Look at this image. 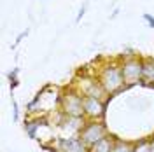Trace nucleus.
I'll return each instance as SVG.
<instances>
[{
	"mask_svg": "<svg viewBox=\"0 0 154 152\" xmlns=\"http://www.w3.org/2000/svg\"><path fill=\"white\" fill-rule=\"evenodd\" d=\"M95 75L109 96H112L116 93L126 89L125 79H123V72H121V61L119 59L107 61L105 65H102V67L98 68V72H96Z\"/></svg>",
	"mask_w": 154,
	"mask_h": 152,
	"instance_id": "obj_1",
	"label": "nucleus"
},
{
	"mask_svg": "<svg viewBox=\"0 0 154 152\" xmlns=\"http://www.w3.org/2000/svg\"><path fill=\"white\" fill-rule=\"evenodd\" d=\"M84 96L77 91L74 86L61 89V102H60V110L65 115L70 117H84Z\"/></svg>",
	"mask_w": 154,
	"mask_h": 152,
	"instance_id": "obj_2",
	"label": "nucleus"
},
{
	"mask_svg": "<svg viewBox=\"0 0 154 152\" xmlns=\"http://www.w3.org/2000/svg\"><path fill=\"white\" fill-rule=\"evenodd\" d=\"M121 61V72H123V79H125L126 87L142 84V58L130 54Z\"/></svg>",
	"mask_w": 154,
	"mask_h": 152,
	"instance_id": "obj_3",
	"label": "nucleus"
},
{
	"mask_svg": "<svg viewBox=\"0 0 154 152\" xmlns=\"http://www.w3.org/2000/svg\"><path fill=\"white\" fill-rule=\"evenodd\" d=\"M107 135H109V129H107V124L103 121H86L84 128L79 133V138L88 147H91L96 142H100L102 138H105Z\"/></svg>",
	"mask_w": 154,
	"mask_h": 152,
	"instance_id": "obj_4",
	"label": "nucleus"
},
{
	"mask_svg": "<svg viewBox=\"0 0 154 152\" xmlns=\"http://www.w3.org/2000/svg\"><path fill=\"white\" fill-rule=\"evenodd\" d=\"M81 86H74L77 91L82 96H91V98H98V100H109V95L105 93V89L102 87V84L98 82L96 75H82L81 79Z\"/></svg>",
	"mask_w": 154,
	"mask_h": 152,
	"instance_id": "obj_5",
	"label": "nucleus"
},
{
	"mask_svg": "<svg viewBox=\"0 0 154 152\" xmlns=\"http://www.w3.org/2000/svg\"><path fill=\"white\" fill-rule=\"evenodd\" d=\"M84 117L88 121H103L105 117V100H98L91 96H84Z\"/></svg>",
	"mask_w": 154,
	"mask_h": 152,
	"instance_id": "obj_6",
	"label": "nucleus"
},
{
	"mask_svg": "<svg viewBox=\"0 0 154 152\" xmlns=\"http://www.w3.org/2000/svg\"><path fill=\"white\" fill-rule=\"evenodd\" d=\"M86 117H70V115H65L61 124L58 126V129L63 133V136H77L81 133V129L84 128L86 124Z\"/></svg>",
	"mask_w": 154,
	"mask_h": 152,
	"instance_id": "obj_7",
	"label": "nucleus"
},
{
	"mask_svg": "<svg viewBox=\"0 0 154 152\" xmlns=\"http://www.w3.org/2000/svg\"><path fill=\"white\" fill-rule=\"evenodd\" d=\"M48 126H51V124H49L46 115H32V117H28L25 121V133L28 135L32 140H38L40 138L38 129L48 128Z\"/></svg>",
	"mask_w": 154,
	"mask_h": 152,
	"instance_id": "obj_8",
	"label": "nucleus"
},
{
	"mask_svg": "<svg viewBox=\"0 0 154 152\" xmlns=\"http://www.w3.org/2000/svg\"><path fill=\"white\" fill-rule=\"evenodd\" d=\"M56 145L63 152H88L89 147L77 136H60L56 140Z\"/></svg>",
	"mask_w": 154,
	"mask_h": 152,
	"instance_id": "obj_9",
	"label": "nucleus"
},
{
	"mask_svg": "<svg viewBox=\"0 0 154 152\" xmlns=\"http://www.w3.org/2000/svg\"><path fill=\"white\" fill-rule=\"evenodd\" d=\"M142 84H154V58H142Z\"/></svg>",
	"mask_w": 154,
	"mask_h": 152,
	"instance_id": "obj_10",
	"label": "nucleus"
},
{
	"mask_svg": "<svg viewBox=\"0 0 154 152\" xmlns=\"http://www.w3.org/2000/svg\"><path fill=\"white\" fill-rule=\"evenodd\" d=\"M114 140H116V136H112V135L109 133L105 138H102L100 142L91 145L88 152H110L112 150V145H114Z\"/></svg>",
	"mask_w": 154,
	"mask_h": 152,
	"instance_id": "obj_11",
	"label": "nucleus"
},
{
	"mask_svg": "<svg viewBox=\"0 0 154 152\" xmlns=\"http://www.w3.org/2000/svg\"><path fill=\"white\" fill-rule=\"evenodd\" d=\"M133 147H135V142L123 140V138H116L110 152H133Z\"/></svg>",
	"mask_w": 154,
	"mask_h": 152,
	"instance_id": "obj_12",
	"label": "nucleus"
},
{
	"mask_svg": "<svg viewBox=\"0 0 154 152\" xmlns=\"http://www.w3.org/2000/svg\"><path fill=\"white\" fill-rule=\"evenodd\" d=\"M18 75H19V68L18 67H14L12 70H11L9 74H7V81H9V86H11V91H14L16 87L19 86V79H18Z\"/></svg>",
	"mask_w": 154,
	"mask_h": 152,
	"instance_id": "obj_13",
	"label": "nucleus"
},
{
	"mask_svg": "<svg viewBox=\"0 0 154 152\" xmlns=\"http://www.w3.org/2000/svg\"><path fill=\"white\" fill-rule=\"evenodd\" d=\"M133 152H151V142H149V138H140L138 142H135Z\"/></svg>",
	"mask_w": 154,
	"mask_h": 152,
	"instance_id": "obj_14",
	"label": "nucleus"
},
{
	"mask_svg": "<svg viewBox=\"0 0 154 152\" xmlns=\"http://www.w3.org/2000/svg\"><path fill=\"white\" fill-rule=\"evenodd\" d=\"M28 33H30V30H28V28H26V30H23V32L19 33L18 37H16V40H14V44H12V49H16V47H18L19 44L23 42V38H25V37H28Z\"/></svg>",
	"mask_w": 154,
	"mask_h": 152,
	"instance_id": "obj_15",
	"label": "nucleus"
},
{
	"mask_svg": "<svg viewBox=\"0 0 154 152\" xmlns=\"http://www.w3.org/2000/svg\"><path fill=\"white\" fill-rule=\"evenodd\" d=\"M11 102H12V121L18 123L19 121V105H18V102H16L14 98H12Z\"/></svg>",
	"mask_w": 154,
	"mask_h": 152,
	"instance_id": "obj_16",
	"label": "nucleus"
},
{
	"mask_svg": "<svg viewBox=\"0 0 154 152\" xmlns=\"http://www.w3.org/2000/svg\"><path fill=\"white\" fill-rule=\"evenodd\" d=\"M142 18H144V21L149 25V26H151V28H154V16H152V14L144 12V14H142Z\"/></svg>",
	"mask_w": 154,
	"mask_h": 152,
	"instance_id": "obj_17",
	"label": "nucleus"
},
{
	"mask_svg": "<svg viewBox=\"0 0 154 152\" xmlns=\"http://www.w3.org/2000/svg\"><path fill=\"white\" fill-rule=\"evenodd\" d=\"M86 9H88V0H84V4H82V7L79 9V14H77V18H75V21L79 23L81 19H82V16H84V12H86Z\"/></svg>",
	"mask_w": 154,
	"mask_h": 152,
	"instance_id": "obj_18",
	"label": "nucleus"
},
{
	"mask_svg": "<svg viewBox=\"0 0 154 152\" xmlns=\"http://www.w3.org/2000/svg\"><path fill=\"white\" fill-rule=\"evenodd\" d=\"M149 142H151V152H154V135L149 138Z\"/></svg>",
	"mask_w": 154,
	"mask_h": 152,
	"instance_id": "obj_19",
	"label": "nucleus"
},
{
	"mask_svg": "<svg viewBox=\"0 0 154 152\" xmlns=\"http://www.w3.org/2000/svg\"><path fill=\"white\" fill-rule=\"evenodd\" d=\"M152 87H154V84H152Z\"/></svg>",
	"mask_w": 154,
	"mask_h": 152,
	"instance_id": "obj_20",
	"label": "nucleus"
}]
</instances>
